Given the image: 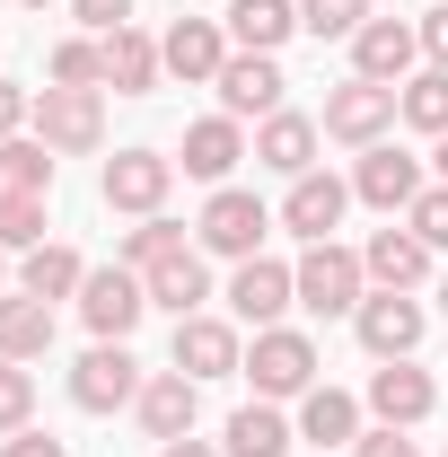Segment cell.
<instances>
[{
  "instance_id": "cell-1",
  "label": "cell",
  "mask_w": 448,
  "mask_h": 457,
  "mask_svg": "<svg viewBox=\"0 0 448 457\" xmlns=\"http://www.w3.org/2000/svg\"><path fill=\"white\" fill-rule=\"evenodd\" d=\"M290 273H299V308H308V317H352V308L369 299V290H361V282H369V264H361L352 246H335V237H317Z\"/></svg>"
},
{
  "instance_id": "cell-2",
  "label": "cell",
  "mask_w": 448,
  "mask_h": 457,
  "mask_svg": "<svg viewBox=\"0 0 448 457\" xmlns=\"http://www.w3.org/2000/svg\"><path fill=\"white\" fill-rule=\"evenodd\" d=\"M79 317H88V335H97V343H123L141 317H150V282H141L132 264H88V282H79Z\"/></svg>"
},
{
  "instance_id": "cell-3",
  "label": "cell",
  "mask_w": 448,
  "mask_h": 457,
  "mask_svg": "<svg viewBox=\"0 0 448 457\" xmlns=\"http://www.w3.org/2000/svg\"><path fill=\"white\" fill-rule=\"evenodd\" d=\"M141 361L123 352V343H88L79 352V370H71V404L79 413H114V404H141Z\"/></svg>"
},
{
  "instance_id": "cell-4",
  "label": "cell",
  "mask_w": 448,
  "mask_h": 457,
  "mask_svg": "<svg viewBox=\"0 0 448 457\" xmlns=\"http://www.w3.org/2000/svg\"><path fill=\"white\" fill-rule=\"evenodd\" d=\"M246 378H255V396H308L317 387V343L290 335V326H264L255 352H246Z\"/></svg>"
},
{
  "instance_id": "cell-5",
  "label": "cell",
  "mask_w": 448,
  "mask_h": 457,
  "mask_svg": "<svg viewBox=\"0 0 448 457\" xmlns=\"http://www.w3.org/2000/svg\"><path fill=\"white\" fill-rule=\"evenodd\" d=\"M203 246H212V255H228V264H246V255H255V246H264V228H273V212H264V203H255V194H246V185H220V194H212V203H203Z\"/></svg>"
},
{
  "instance_id": "cell-6",
  "label": "cell",
  "mask_w": 448,
  "mask_h": 457,
  "mask_svg": "<svg viewBox=\"0 0 448 457\" xmlns=\"http://www.w3.org/2000/svg\"><path fill=\"white\" fill-rule=\"evenodd\" d=\"M27 123H36L45 150H97V141H106V106H97V88H45Z\"/></svg>"
},
{
  "instance_id": "cell-7",
  "label": "cell",
  "mask_w": 448,
  "mask_h": 457,
  "mask_svg": "<svg viewBox=\"0 0 448 457\" xmlns=\"http://www.w3.org/2000/svg\"><path fill=\"white\" fill-rule=\"evenodd\" d=\"M413 54H422V27H404V18H369V27L352 36V79L404 88V79H413Z\"/></svg>"
},
{
  "instance_id": "cell-8",
  "label": "cell",
  "mask_w": 448,
  "mask_h": 457,
  "mask_svg": "<svg viewBox=\"0 0 448 457\" xmlns=\"http://www.w3.org/2000/svg\"><path fill=\"white\" fill-rule=\"evenodd\" d=\"M290 299H299V273H290V264H273V255H246V264H237V282H228L237 326H255V335H264V326H281V308H290Z\"/></svg>"
},
{
  "instance_id": "cell-9",
  "label": "cell",
  "mask_w": 448,
  "mask_h": 457,
  "mask_svg": "<svg viewBox=\"0 0 448 457\" xmlns=\"http://www.w3.org/2000/svg\"><path fill=\"white\" fill-rule=\"evenodd\" d=\"M352 326H361V343H369L378 361H413V343H422V299H404V290H369V299L352 308Z\"/></svg>"
},
{
  "instance_id": "cell-10",
  "label": "cell",
  "mask_w": 448,
  "mask_h": 457,
  "mask_svg": "<svg viewBox=\"0 0 448 457\" xmlns=\"http://www.w3.org/2000/svg\"><path fill=\"white\" fill-rule=\"evenodd\" d=\"M97 185H106L114 212H141V220H150V212L168 203V185H176V159H159V150H114Z\"/></svg>"
},
{
  "instance_id": "cell-11",
  "label": "cell",
  "mask_w": 448,
  "mask_h": 457,
  "mask_svg": "<svg viewBox=\"0 0 448 457\" xmlns=\"http://www.w3.org/2000/svg\"><path fill=\"white\" fill-rule=\"evenodd\" d=\"M176 370L203 387V378H228V370H246V352H237V326L228 317H176Z\"/></svg>"
},
{
  "instance_id": "cell-12",
  "label": "cell",
  "mask_w": 448,
  "mask_h": 457,
  "mask_svg": "<svg viewBox=\"0 0 448 457\" xmlns=\"http://www.w3.org/2000/svg\"><path fill=\"white\" fill-rule=\"evenodd\" d=\"M352 194L378 203V212H413V194H422V159H404L395 141H369L361 168H352Z\"/></svg>"
},
{
  "instance_id": "cell-13",
  "label": "cell",
  "mask_w": 448,
  "mask_h": 457,
  "mask_svg": "<svg viewBox=\"0 0 448 457\" xmlns=\"http://www.w3.org/2000/svg\"><path fill=\"white\" fill-rule=\"evenodd\" d=\"M387 123H395V88H378V79H343L335 97H326V132L352 141V150H369Z\"/></svg>"
},
{
  "instance_id": "cell-14",
  "label": "cell",
  "mask_w": 448,
  "mask_h": 457,
  "mask_svg": "<svg viewBox=\"0 0 448 457\" xmlns=\"http://www.w3.org/2000/svg\"><path fill=\"white\" fill-rule=\"evenodd\" d=\"M212 88H220V114H281V88L290 79H281L273 54H228Z\"/></svg>"
},
{
  "instance_id": "cell-15",
  "label": "cell",
  "mask_w": 448,
  "mask_h": 457,
  "mask_svg": "<svg viewBox=\"0 0 448 457\" xmlns=\"http://www.w3.org/2000/svg\"><path fill=\"white\" fill-rule=\"evenodd\" d=\"M440 404V387H431V370H413V361H378L369 370V413L378 422H395V431H413L422 413Z\"/></svg>"
},
{
  "instance_id": "cell-16",
  "label": "cell",
  "mask_w": 448,
  "mask_h": 457,
  "mask_svg": "<svg viewBox=\"0 0 448 457\" xmlns=\"http://www.w3.org/2000/svg\"><path fill=\"white\" fill-rule=\"evenodd\" d=\"M159 62H168L176 79H220V62H228V27L220 18H176L168 36H159Z\"/></svg>"
},
{
  "instance_id": "cell-17",
  "label": "cell",
  "mask_w": 448,
  "mask_h": 457,
  "mask_svg": "<svg viewBox=\"0 0 448 457\" xmlns=\"http://www.w3.org/2000/svg\"><path fill=\"white\" fill-rule=\"evenodd\" d=\"M220 27H228L237 54H281V45L299 36V0H228Z\"/></svg>"
},
{
  "instance_id": "cell-18",
  "label": "cell",
  "mask_w": 448,
  "mask_h": 457,
  "mask_svg": "<svg viewBox=\"0 0 448 457\" xmlns=\"http://www.w3.org/2000/svg\"><path fill=\"white\" fill-rule=\"evenodd\" d=\"M343 203H352V185H343V176H290V203H281V220L299 228V237H308V246H317V237H335V220H343Z\"/></svg>"
},
{
  "instance_id": "cell-19",
  "label": "cell",
  "mask_w": 448,
  "mask_h": 457,
  "mask_svg": "<svg viewBox=\"0 0 448 457\" xmlns=\"http://www.w3.org/2000/svg\"><path fill=\"white\" fill-rule=\"evenodd\" d=\"M54 352V299L0 290V361H45Z\"/></svg>"
},
{
  "instance_id": "cell-20",
  "label": "cell",
  "mask_w": 448,
  "mask_h": 457,
  "mask_svg": "<svg viewBox=\"0 0 448 457\" xmlns=\"http://www.w3.org/2000/svg\"><path fill=\"white\" fill-rule=\"evenodd\" d=\"M159 71H168V62H159V36H141V27H114L106 36V88L114 97H150Z\"/></svg>"
},
{
  "instance_id": "cell-21",
  "label": "cell",
  "mask_w": 448,
  "mask_h": 457,
  "mask_svg": "<svg viewBox=\"0 0 448 457\" xmlns=\"http://www.w3.org/2000/svg\"><path fill=\"white\" fill-rule=\"evenodd\" d=\"M361 264H369V282H378V290H413L422 273H431V246H422L413 228H395V220H387L369 246H361Z\"/></svg>"
},
{
  "instance_id": "cell-22",
  "label": "cell",
  "mask_w": 448,
  "mask_h": 457,
  "mask_svg": "<svg viewBox=\"0 0 448 457\" xmlns=\"http://www.w3.org/2000/svg\"><path fill=\"white\" fill-rule=\"evenodd\" d=\"M246 159V132H237V114H203L194 132H185V176H203V185H228V168Z\"/></svg>"
},
{
  "instance_id": "cell-23",
  "label": "cell",
  "mask_w": 448,
  "mask_h": 457,
  "mask_svg": "<svg viewBox=\"0 0 448 457\" xmlns=\"http://www.w3.org/2000/svg\"><path fill=\"white\" fill-rule=\"evenodd\" d=\"M255 159H264V168L273 176H308L317 168V123H308V114H264V132H255Z\"/></svg>"
},
{
  "instance_id": "cell-24",
  "label": "cell",
  "mask_w": 448,
  "mask_h": 457,
  "mask_svg": "<svg viewBox=\"0 0 448 457\" xmlns=\"http://www.w3.org/2000/svg\"><path fill=\"white\" fill-rule=\"evenodd\" d=\"M141 282H150V308H168V317H203V299H212V273H203V255H194V246L168 255V264H150Z\"/></svg>"
},
{
  "instance_id": "cell-25",
  "label": "cell",
  "mask_w": 448,
  "mask_h": 457,
  "mask_svg": "<svg viewBox=\"0 0 448 457\" xmlns=\"http://www.w3.org/2000/svg\"><path fill=\"white\" fill-rule=\"evenodd\" d=\"M194 378H185V370H159V378H150V387H141V431H150V440H185V431H194Z\"/></svg>"
},
{
  "instance_id": "cell-26",
  "label": "cell",
  "mask_w": 448,
  "mask_h": 457,
  "mask_svg": "<svg viewBox=\"0 0 448 457\" xmlns=\"http://www.w3.org/2000/svg\"><path fill=\"white\" fill-rule=\"evenodd\" d=\"M79 282H88V264H79L71 246H54V237L27 246V264H18V290H27V299H79Z\"/></svg>"
},
{
  "instance_id": "cell-27",
  "label": "cell",
  "mask_w": 448,
  "mask_h": 457,
  "mask_svg": "<svg viewBox=\"0 0 448 457\" xmlns=\"http://www.w3.org/2000/svg\"><path fill=\"white\" fill-rule=\"evenodd\" d=\"M299 440H317V449L361 440V404L343 396V387H308V396H299Z\"/></svg>"
},
{
  "instance_id": "cell-28",
  "label": "cell",
  "mask_w": 448,
  "mask_h": 457,
  "mask_svg": "<svg viewBox=\"0 0 448 457\" xmlns=\"http://www.w3.org/2000/svg\"><path fill=\"white\" fill-rule=\"evenodd\" d=\"M290 440H299V431L281 422L273 404H246V413H228V440H220V449L228 457H290Z\"/></svg>"
},
{
  "instance_id": "cell-29",
  "label": "cell",
  "mask_w": 448,
  "mask_h": 457,
  "mask_svg": "<svg viewBox=\"0 0 448 457\" xmlns=\"http://www.w3.org/2000/svg\"><path fill=\"white\" fill-rule=\"evenodd\" d=\"M395 114H404L413 132H431V141H440V132H448V71H413V79L395 88Z\"/></svg>"
},
{
  "instance_id": "cell-30",
  "label": "cell",
  "mask_w": 448,
  "mask_h": 457,
  "mask_svg": "<svg viewBox=\"0 0 448 457\" xmlns=\"http://www.w3.org/2000/svg\"><path fill=\"white\" fill-rule=\"evenodd\" d=\"M0 194H54V150L45 141H0Z\"/></svg>"
},
{
  "instance_id": "cell-31",
  "label": "cell",
  "mask_w": 448,
  "mask_h": 457,
  "mask_svg": "<svg viewBox=\"0 0 448 457\" xmlns=\"http://www.w3.org/2000/svg\"><path fill=\"white\" fill-rule=\"evenodd\" d=\"M369 18H378L369 0H299V27H308L317 45H326V36H361Z\"/></svg>"
},
{
  "instance_id": "cell-32",
  "label": "cell",
  "mask_w": 448,
  "mask_h": 457,
  "mask_svg": "<svg viewBox=\"0 0 448 457\" xmlns=\"http://www.w3.org/2000/svg\"><path fill=\"white\" fill-rule=\"evenodd\" d=\"M168 255H185V228L159 220V212H150V220L123 237V264H132V273H150V264H168Z\"/></svg>"
},
{
  "instance_id": "cell-33",
  "label": "cell",
  "mask_w": 448,
  "mask_h": 457,
  "mask_svg": "<svg viewBox=\"0 0 448 457\" xmlns=\"http://www.w3.org/2000/svg\"><path fill=\"white\" fill-rule=\"evenodd\" d=\"M97 79H106V45H88V36L54 45V88H97Z\"/></svg>"
},
{
  "instance_id": "cell-34",
  "label": "cell",
  "mask_w": 448,
  "mask_h": 457,
  "mask_svg": "<svg viewBox=\"0 0 448 457\" xmlns=\"http://www.w3.org/2000/svg\"><path fill=\"white\" fill-rule=\"evenodd\" d=\"M0 246H45V194H0Z\"/></svg>"
},
{
  "instance_id": "cell-35",
  "label": "cell",
  "mask_w": 448,
  "mask_h": 457,
  "mask_svg": "<svg viewBox=\"0 0 448 457\" xmlns=\"http://www.w3.org/2000/svg\"><path fill=\"white\" fill-rule=\"evenodd\" d=\"M27 413H36V378H27L18 361H0V440L27 431Z\"/></svg>"
},
{
  "instance_id": "cell-36",
  "label": "cell",
  "mask_w": 448,
  "mask_h": 457,
  "mask_svg": "<svg viewBox=\"0 0 448 457\" xmlns=\"http://www.w3.org/2000/svg\"><path fill=\"white\" fill-rule=\"evenodd\" d=\"M404 228H413L422 246H448V185H422L413 212H404Z\"/></svg>"
},
{
  "instance_id": "cell-37",
  "label": "cell",
  "mask_w": 448,
  "mask_h": 457,
  "mask_svg": "<svg viewBox=\"0 0 448 457\" xmlns=\"http://www.w3.org/2000/svg\"><path fill=\"white\" fill-rule=\"evenodd\" d=\"M352 457H422V449H413L395 422H378V431H361V440H352Z\"/></svg>"
},
{
  "instance_id": "cell-38",
  "label": "cell",
  "mask_w": 448,
  "mask_h": 457,
  "mask_svg": "<svg viewBox=\"0 0 448 457\" xmlns=\"http://www.w3.org/2000/svg\"><path fill=\"white\" fill-rule=\"evenodd\" d=\"M71 9H79V18L97 27V36H114V27H132V0H71Z\"/></svg>"
},
{
  "instance_id": "cell-39",
  "label": "cell",
  "mask_w": 448,
  "mask_h": 457,
  "mask_svg": "<svg viewBox=\"0 0 448 457\" xmlns=\"http://www.w3.org/2000/svg\"><path fill=\"white\" fill-rule=\"evenodd\" d=\"M0 457H71L54 440V431H9V440H0Z\"/></svg>"
},
{
  "instance_id": "cell-40",
  "label": "cell",
  "mask_w": 448,
  "mask_h": 457,
  "mask_svg": "<svg viewBox=\"0 0 448 457\" xmlns=\"http://www.w3.org/2000/svg\"><path fill=\"white\" fill-rule=\"evenodd\" d=\"M27 114H36V97H27V88H18V79H0V141H9V132H18V123H27Z\"/></svg>"
},
{
  "instance_id": "cell-41",
  "label": "cell",
  "mask_w": 448,
  "mask_h": 457,
  "mask_svg": "<svg viewBox=\"0 0 448 457\" xmlns=\"http://www.w3.org/2000/svg\"><path fill=\"white\" fill-rule=\"evenodd\" d=\"M422 54H431V71H448V0L422 18Z\"/></svg>"
},
{
  "instance_id": "cell-42",
  "label": "cell",
  "mask_w": 448,
  "mask_h": 457,
  "mask_svg": "<svg viewBox=\"0 0 448 457\" xmlns=\"http://www.w3.org/2000/svg\"><path fill=\"white\" fill-rule=\"evenodd\" d=\"M159 457H220V449H212V440H194V431H185V440H159Z\"/></svg>"
},
{
  "instance_id": "cell-43",
  "label": "cell",
  "mask_w": 448,
  "mask_h": 457,
  "mask_svg": "<svg viewBox=\"0 0 448 457\" xmlns=\"http://www.w3.org/2000/svg\"><path fill=\"white\" fill-rule=\"evenodd\" d=\"M431 168H440V185H448V132H440V150H431Z\"/></svg>"
},
{
  "instance_id": "cell-44",
  "label": "cell",
  "mask_w": 448,
  "mask_h": 457,
  "mask_svg": "<svg viewBox=\"0 0 448 457\" xmlns=\"http://www.w3.org/2000/svg\"><path fill=\"white\" fill-rule=\"evenodd\" d=\"M0 255H9V246H0ZM0 290H9V264H0Z\"/></svg>"
},
{
  "instance_id": "cell-45",
  "label": "cell",
  "mask_w": 448,
  "mask_h": 457,
  "mask_svg": "<svg viewBox=\"0 0 448 457\" xmlns=\"http://www.w3.org/2000/svg\"><path fill=\"white\" fill-rule=\"evenodd\" d=\"M440 308H448V282H440Z\"/></svg>"
},
{
  "instance_id": "cell-46",
  "label": "cell",
  "mask_w": 448,
  "mask_h": 457,
  "mask_svg": "<svg viewBox=\"0 0 448 457\" xmlns=\"http://www.w3.org/2000/svg\"><path fill=\"white\" fill-rule=\"evenodd\" d=\"M27 9H45V0H27Z\"/></svg>"
},
{
  "instance_id": "cell-47",
  "label": "cell",
  "mask_w": 448,
  "mask_h": 457,
  "mask_svg": "<svg viewBox=\"0 0 448 457\" xmlns=\"http://www.w3.org/2000/svg\"><path fill=\"white\" fill-rule=\"evenodd\" d=\"M440 457H448V449H440Z\"/></svg>"
}]
</instances>
